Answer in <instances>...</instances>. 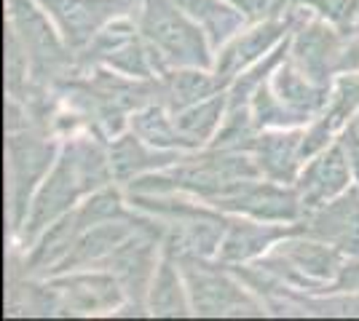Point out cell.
Returning a JSON list of instances; mask_svg holds the SVG:
<instances>
[{
  "label": "cell",
  "instance_id": "obj_14",
  "mask_svg": "<svg viewBox=\"0 0 359 321\" xmlns=\"http://www.w3.org/2000/svg\"><path fill=\"white\" fill-rule=\"evenodd\" d=\"M62 290L73 297L78 308L83 311H97V308H110L118 303V287L113 278L105 276H91V278H73L60 284Z\"/></svg>",
  "mask_w": 359,
  "mask_h": 321
},
{
  "label": "cell",
  "instance_id": "obj_8",
  "mask_svg": "<svg viewBox=\"0 0 359 321\" xmlns=\"http://www.w3.org/2000/svg\"><path fill=\"white\" fill-rule=\"evenodd\" d=\"M185 273L191 281V292H194V303L198 313H239L244 306H250L247 297L228 278L196 265L194 260H185Z\"/></svg>",
  "mask_w": 359,
  "mask_h": 321
},
{
  "label": "cell",
  "instance_id": "obj_5",
  "mask_svg": "<svg viewBox=\"0 0 359 321\" xmlns=\"http://www.w3.org/2000/svg\"><path fill=\"white\" fill-rule=\"evenodd\" d=\"M217 204L225 209H239L263 220H295L300 212V199L273 185L241 183L233 190L217 196Z\"/></svg>",
  "mask_w": 359,
  "mask_h": 321
},
{
  "label": "cell",
  "instance_id": "obj_18",
  "mask_svg": "<svg viewBox=\"0 0 359 321\" xmlns=\"http://www.w3.org/2000/svg\"><path fill=\"white\" fill-rule=\"evenodd\" d=\"M81 230L78 225V217L73 220H65L60 225H54V228L46 233L43 238V246H38V252L32 255L30 260V268L32 271H38V268H46V265H51V262H57L62 255H70V249L75 246L73 236Z\"/></svg>",
  "mask_w": 359,
  "mask_h": 321
},
{
  "label": "cell",
  "instance_id": "obj_23",
  "mask_svg": "<svg viewBox=\"0 0 359 321\" xmlns=\"http://www.w3.org/2000/svg\"><path fill=\"white\" fill-rule=\"evenodd\" d=\"M153 313H172V316L175 313H185L177 276H175L169 262L161 265V271L156 276V284H153Z\"/></svg>",
  "mask_w": 359,
  "mask_h": 321
},
{
  "label": "cell",
  "instance_id": "obj_1",
  "mask_svg": "<svg viewBox=\"0 0 359 321\" xmlns=\"http://www.w3.org/2000/svg\"><path fill=\"white\" fill-rule=\"evenodd\" d=\"M142 32L161 57L175 64H207V48L194 24L177 14L172 0H148L142 14Z\"/></svg>",
  "mask_w": 359,
  "mask_h": 321
},
{
  "label": "cell",
  "instance_id": "obj_3",
  "mask_svg": "<svg viewBox=\"0 0 359 321\" xmlns=\"http://www.w3.org/2000/svg\"><path fill=\"white\" fill-rule=\"evenodd\" d=\"M51 161V145L38 137L8 139V166H11V196H14L16 225L27 209V196L32 185Z\"/></svg>",
  "mask_w": 359,
  "mask_h": 321
},
{
  "label": "cell",
  "instance_id": "obj_7",
  "mask_svg": "<svg viewBox=\"0 0 359 321\" xmlns=\"http://www.w3.org/2000/svg\"><path fill=\"white\" fill-rule=\"evenodd\" d=\"M348 185V161L344 145L330 148L319 161L306 169L300 180V204L303 206H322L325 201L335 199Z\"/></svg>",
  "mask_w": 359,
  "mask_h": 321
},
{
  "label": "cell",
  "instance_id": "obj_16",
  "mask_svg": "<svg viewBox=\"0 0 359 321\" xmlns=\"http://www.w3.org/2000/svg\"><path fill=\"white\" fill-rule=\"evenodd\" d=\"M220 80H212L204 73H175L166 80V97L175 110H188L198 105L204 97L215 94Z\"/></svg>",
  "mask_w": 359,
  "mask_h": 321
},
{
  "label": "cell",
  "instance_id": "obj_17",
  "mask_svg": "<svg viewBox=\"0 0 359 321\" xmlns=\"http://www.w3.org/2000/svg\"><path fill=\"white\" fill-rule=\"evenodd\" d=\"M116 268H118L121 278L129 284V287H142L145 278L150 273V265H153V246L148 241H135V244H126L116 249Z\"/></svg>",
  "mask_w": 359,
  "mask_h": 321
},
{
  "label": "cell",
  "instance_id": "obj_4",
  "mask_svg": "<svg viewBox=\"0 0 359 321\" xmlns=\"http://www.w3.org/2000/svg\"><path fill=\"white\" fill-rule=\"evenodd\" d=\"M309 225V230L330 246L359 255V190H348L344 199L322 204Z\"/></svg>",
  "mask_w": 359,
  "mask_h": 321
},
{
  "label": "cell",
  "instance_id": "obj_22",
  "mask_svg": "<svg viewBox=\"0 0 359 321\" xmlns=\"http://www.w3.org/2000/svg\"><path fill=\"white\" fill-rule=\"evenodd\" d=\"M135 126L140 137L148 139L150 145H191L188 139L180 134V129H172L169 118L161 115V110L148 107L135 118Z\"/></svg>",
  "mask_w": 359,
  "mask_h": 321
},
{
  "label": "cell",
  "instance_id": "obj_9",
  "mask_svg": "<svg viewBox=\"0 0 359 321\" xmlns=\"http://www.w3.org/2000/svg\"><path fill=\"white\" fill-rule=\"evenodd\" d=\"M282 32H285V24H282V22H269V24H263V27H257V30L247 32L239 41H233L231 46L225 48L223 59L217 64V76H220L217 80L225 83L228 78H233L244 64H250L255 57H260Z\"/></svg>",
  "mask_w": 359,
  "mask_h": 321
},
{
  "label": "cell",
  "instance_id": "obj_10",
  "mask_svg": "<svg viewBox=\"0 0 359 321\" xmlns=\"http://www.w3.org/2000/svg\"><path fill=\"white\" fill-rule=\"evenodd\" d=\"M260 169L273 180H290L303 158V142L298 134H269L257 142Z\"/></svg>",
  "mask_w": 359,
  "mask_h": 321
},
{
  "label": "cell",
  "instance_id": "obj_24",
  "mask_svg": "<svg viewBox=\"0 0 359 321\" xmlns=\"http://www.w3.org/2000/svg\"><path fill=\"white\" fill-rule=\"evenodd\" d=\"M113 217H121V204L118 196L113 190H102L83 206V212L78 214V225H100V222H110Z\"/></svg>",
  "mask_w": 359,
  "mask_h": 321
},
{
  "label": "cell",
  "instance_id": "obj_6",
  "mask_svg": "<svg viewBox=\"0 0 359 321\" xmlns=\"http://www.w3.org/2000/svg\"><path fill=\"white\" fill-rule=\"evenodd\" d=\"M11 14H14V27L22 35L25 51H30L32 64L38 70H54L57 64L65 62V51H62L60 41L54 38L51 27L46 24L41 11H35L27 0H14L11 3Z\"/></svg>",
  "mask_w": 359,
  "mask_h": 321
},
{
  "label": "cell",
  "instance_id": "obj_2",
  "mask_svg": "<svg viewBox=\"0 0 359 321\" xmlns=\"http://www.w3.org/2000/svg\"><path fill=\"white\" fill-rule=\"evenodd\" d=\"M60 22L70 46H83L110 16L129 6V0H41Z\"/></svg>",
  "mask_w": 359,
  "mask_h": 321
},
{
  "label": "cell",
  "instance_id": "obj_11",
  "mask_svg": "<svg viewBox=\"0 0 359 321\" xmlns=\"http://www.w3.org/2000/svg\"><path fill=\"white\" fill-rule=\"evenodd\" d=\"M338 41L335 35L325 27H309V32H303L298 38V46H295V59L303 64V73H309L311 78L327 76L330 70L335 67L332 59L338 57Z\"/></svg>",
  "mask_w": 359,
  "mask_h": 321
},
{
  "label": "cell",
  "instance_id": "obj_15",
  "mask_svg": "<svg viewBox=\"0 0 359 321\" xmlns=\"http://www.w3.org/2000/svg\"><path fill=\"white\" fill-rule=\"evenodd\" d=\"M166 161H169V155L145 153L137 137L118 139V142L113 145V150H110V171H113L118 180H126V177H132V174L142 171V169L161 166Z\"/></svg>",
  "mask_w": 359,
  "mask_h": 321
},
{
  "label": "cell",
  "instance_id": "obj_19",
  "mask_svg": "<svg viewBox=\"0 0 359 321\" xmlns=\"http://www.w3.org/2000/svg\"><path fill=\"white\" fill-rule=\"evenodd\" d=\"M287 255L290 260L295 262L298 268H303L306 273L311 276H335L341 271V262L335 249H327L322 244H287Z\"/></svg>",
  "mask_w": 359,
  "mask_h": 321
},
{
  "label": "cell",
  "instance_id": "obj_25",
  "mask_svg": "<svg viewBox=\"0 0 359 321\" xmlns=\"http://www.w3.org/2000/svg\"><path fill=\"white\" fill-rule=\"evenodd\" d=\"M357 105H359V78H346L344 83H341V92L335 97V102H332V110H330V118L325 121V126L327 129L338 126L346 115L354 113Z\"/></svg>",
  "mask_w": 359,
  "mask_h": 321
},
{
  "label": "cell",
  "instance_id": "obj_21",
  "mask_svg": "<svg viewBox=\"0 0 359 321\" xmlns=\"http://www.w3.org/2000/svg\"><path fill=\"white\" fill-rule=\"evenodd\" d=\"M220 110H223V99H210V102H204V105L188 107L177 121L180 134L188 139L191 145H194V142H201V139L215 129V123L220 118Z\"/></svg>",
  "mask_w": 359,
  "mask_h": 321
},
{
  "label": "cell",
  "instance_id": "obj_13",
  "mask_svg": "<svg viewBox=\"0 0 359 321\" xmlns=\"http://www.w3.org/2000/svg\"><path fill=\"white\" fill-rule=\"evenodd\" d=\"M276 236H282V230L276 228H260V225H247V222H233V228L228 230L223 238V260H247L257 255L263 246L273 241Z\"/></svg>",
  "mask_w": 359,
  "mask_h": 321
},
{
  "label": "cell",
  "instance_id": "obj_20",
  "mask_svg": "<svg viewBox=\"0 0 359 321\" xmlns=\"http://www.w3.org/2000/svg\"><path fill=\"white\" fill-rule=\"evenodd\" d=\"M182 11H188L191 16H196L201 22V27L215 35V38H223L225 32L233 27L236 16L231 8H225L220 0H175Z\"/></svg>",
  "mask_w": 359,
  "mask_h": 321
},
{
  "label": "cell",
  "instance_id": "obj_12",
  "mask_svg": "<svg viewBox=\"0 0 359 321\" xmlns=\"http://www.w3.org/2000/svg\"><path fill=\"white\" fill-rule=\"evenodd\" d=\"M129 236V230L118 225V222H100L97 228H91L83 238H78L73 246V255H67L65 257V268H70V265H83V262L89 260H100V257H105V255H113L118 244H123V238Z\"/></svg>",
  "mask_w": 359,
  "mask_h": 321
},
{
  "label": "cell",
  "instance_id": "obj_26",
  "mask_svg": "<svg viewBox=\"0 0 359 321\" xmlns=\"http://www.w3.org/2000/svg\"><path fill=\"white\" fill-rule=\"evenodd\" d=\"M344 150H346V155H348V161H351L354 171L359 174V118L351 123V126H348V131H346Z\"/></svg>",
  "mask_w": 359,
  "mask_h": 321
}]
</instances>
